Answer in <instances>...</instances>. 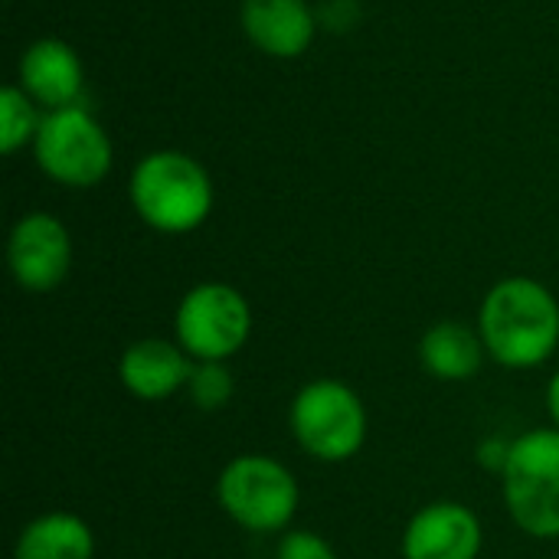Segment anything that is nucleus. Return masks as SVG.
<instances>
[{
    "label": "nucleus",
    "mask_w": 559,
    "mask_h": 559,
    "mask_svg": "<svg viewBox=\"0 0 559 559\" xmlns=\"http://www.w3.org/2000/svg\"><path fill=\"white\" fill-rule=\"evenodd\" d=\"M187 393L197 409L216 413V409L229 406V400L236 393V377L223 360H193Z\"/></svg>",
    "instance_id": "16"
},
{
    "label": "nucleus",
    "mask_w": 559,
    "mask_h": 559,
    "mask_svg": "<svg viewBox=\"0 0 559 559\" xmlns=\"http://www.w3.org/2000/svg\"><path fill=\"white\" fill-rule=\"evenodd\" d=\"M547 413L554 419V429H559V370L550 377V383H547Z\"/></svg>",
    "instance_id": "19"
},
{
    "label": "nucleus",
    "mask_w": 559,
    "mask_h": 559,
    "mask_svg": "<svg viewBox=\"0 0 559 559\" xmlns=\"http://www.w3.org/2000/svg\"><path fill=\"white\" fill-rule=\"evenodd\" d=\"M288 426L295 442L318 462L337 465L350 462L367 442V406L341 380H311L305 383L288 409Z\"/></svg>",
    "instance_id": "4"
},
{
    "label": "nucleus",
    "mask_w": 559,
    "mask_h": 559,
    "mask_svg": "<svg viewBox=\"0 0 559 559\" xmlns=\"http://www.w3.org/2000/svg\"><path fill=\"white\" fill-rule=\"evenodd\" d=\"M478 334L495 364L508 370H534L559 347L557 295L527 275L501 278L481 301Z\"/></svg>",
    "instance_id": "1"
},
{
    "label": "nucleus",
    "mask_w": 559,
    "mask_h": 559,
    "mask_svg": "<svg viewBox=\"0 0 559 559\" xmlns=\"http://www.w3.org/2000/svg\"><path fill=\"white\" fill-rule=\"evenodd\" d=\"M128 193L134 213L167 236L193 233L213 210V180L206 167L183 151H154L141 157Z\"/></svg>",
    "instance_id": "2"
},
{
    "label": "nucleus",
    "mask_w": 559,
    "mask_h": 559,
    "mask_svg": "<svg viewBox=\"0 0 559 559\" xmlns=\"http://www.w3.org/2000/svg\"><path fill=\"white\" fill-rule=\"evenodd\" d=\"M13 559H95V534L79 514L49 511L20 531Z\"/></svg>",
    "instance_id": "14"
},
{
    "label": "nucleus",
    "mask_w": 559,
    "mask_h": 559,
    "mask_svg": "<svg viewBox=\"0 0 559 559\" xmlns=\"http://www.w3.org/2000/svg\"><path fill=\"white\" fill-rule=\"evenodd\" d=\"M508 455H511V442H498V439H488V442L478 449V462H481L488 472H504Z\"/></svg>",
    "instance_id": "18"
},
{
    "label": "nucleus",
    "mask_w": 559,
    "mask_h": 559,
    "mask_svg": "<svg viewBox=\"0 0 559 559\" xmlns=\"http://www.w3.org/2000/svg\"><path fill=\"white\" fill-rule=\"evenodd\" d=\"M7 262L23 292L46 295L59 288L72 269V236L52 213H26L10 229Z\"/></svg>",
    "instance_id": "8"
},
{
    "label": "nucleus",
    "mask_w": 559,
    "mask_h": 559,
    "mask_svg": "<svg viewBox=\"0 0 559 559\" xmlns=\"http://www.w3.org/2000/svg\"><path fill=\"white\" fill-rule=\"evenodd\" d=\"M501 495L527 537L559 540V429H531L511 442Z\"/></svg>",
    "instance_id": "3"
},
{
    "label": "nucleus",
    "mask_w": 559,
    "mask_h": 559,
    "mask_svg": "<svg viewBox=\"0 0 559 559\" xmlns=\"http://www.w3.org/2000/svg\"><path fill=\"white\" fill-rule=\"evenodd\" d=\"M242 29L255 49L275 59H298L314 39L308 0H242Z\"/></svg>",
    "instance_id": "11"
},
{
    "label": "nucleus",
    "mask_w": 559,
    "mask_h": 559,
    "mask_svg": "<svg viewBox=\"0 0 559 559\" xmlns=\"http://www.w3.org/2000/svg\"><path fill=\"white\" fill-rule=\"evenodd\" d=\"M20 88L49 111L72 108L82 92V62L62 39H36L20 59Z\"/></svg>",
    "instance_id": "12"
},
{
    "label": "nucleus",
    "mask_w": 559,
    "mask_h": 559,
    "mask_svg": "<svg viewBox=\"0 0 559 559\" xmlns=\"http://www.w3.org/2000/svg\"><path fill=\"white\" fill-rule=\"evenodd\" d=\"M275 559H341L334 554V547L314 534V531H288L278 547H275Z\"/></svg>",
    "instance_id": "17"
},
{
    "label": "nucleus",
    "mask_w": 559,
    "mask_h": 559,
    "mask_svg": "<svg viewBox=\"0 0 559 559\" xmlns=\"http://www.w3.org/2000/svg\"><path fill=\"white\" fill-rule=\"evenodd\" d=\"M39 170L62 187H95L111 170V141L105 128L79 105L49 111L33 138Z\"/></svg>",
    "instance_id": "7"
},
{
    "label": "nucleus",
    "mask_w": 559,
    "mask_h": 559,
    "mask_svg": "<svg viewBox=\"0 0 559 559\" xmlns=\"http://www.w3.org/2000/svg\"><path fill=\"white\" fill-rule=\"evenodd\" d=\"M485 357L488 350H485L481 334L462 321H439L419 341V360L426 373L442 383L472 380L481 370Z\"/></svg>",
    "instance_id": "13"
},
{
    "label": "nucleus",
    "mask_w": 559,
    "mask_h": 559,
    "mask_svg": "<svg viewBox=\"0 0 559 559\" xmlns=\"http://www.w3.org/2000/svg\"><path fill=\"white\" fill-rule=\"evenodd\" d=\"M485 544L481 521L462 501H432L409 518L403 559H478Z\"/></svg>",
    "instance_id": "9"
},
{
    "label": "nucleus",
    "mask_w": 559,
    "mask_h": 559,
    "mask_svg": "<svg viewBox=\"0 0 559 559\" xmlns=\"http://www.w3.org/2000/svg\"><path fill=\"white\" fill-rule=\"evenodd\" d=\"M39 115L33 108V98L20 85H7L0 92V151L16 154L26 141L39 131Z\"/></svg>",
    "instance_id": "15"
},
{
    "label": "nucleus",
    "mask_w": 559,
    "mask_h": 559,
    "mask_svg": "<svg viewBox=\"0 0 559 559\" xmlns=\"http://www.w3.org/2000/svg\"><path fill=\"white\" fill-rule=\"evenodd\" d=\"M190 370H193V357L177 341H160V337H144L128 344L118 360L121 386L144 403L170 400L177 390L190 383Z\"/></svg>",
    "instance_id": "10"
},
{
    "label": "nucleus",
    "mask_w": 559,
    "mask_h": 559,
    "mask_svg": "<svg viewBox=\"0 0 559 559\" xmlns=\"http://www.w3.org/2000/svg\"><path fill=\"white\" fill-rule=\"evenodd\" d=\"M223 514L249 534H278L298 514V481L272 455H236L216 478Z\"/></svg>",
    "instance_id": "5"
},
{
    "label": "nucleus",
    "mask_w": 559,
    "mask_h": 559,
    "mask_svg": "<svg viewBox=\"0 0 559 559\" xmlns=\"http://www.w3.org/2000/svg\"><path fill=\"white\" fill-rule=\"evenodd\" d=\"M252 334L246 295L226 282L193 285L174 311V337L193 360H229Z\"/></svg>",
    "instance_id": "6"
}]
</instances>
